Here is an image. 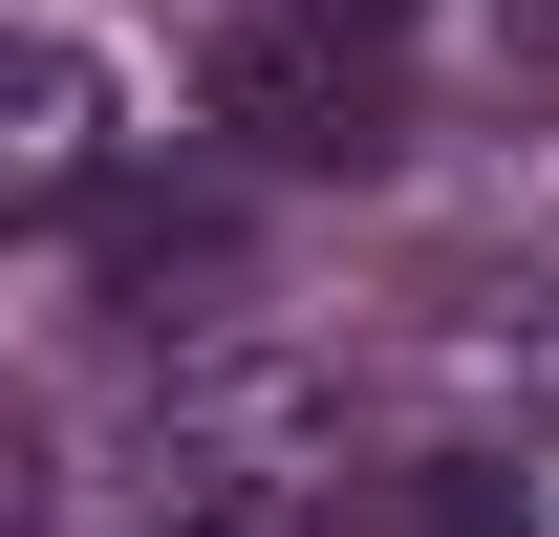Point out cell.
I'll list each match as a JSON object with an SVG mask.
<instances>
[{
  "mask_svg": "<svg viewBox=\"0 0 559 537\" xmlns=\"http://www.w3.org/2000/svg\"><path fill=\"white\" fill-rule=\"evenodd\" d=\"M194 108L259 172H388L409 130V44H388V0H237L194 44Z\"/></svg>",
  "mask_w": 559,
  "mask_h": 537,
  "instance_id": "6da1fadb",
  "label": "cell"
},
{
  "mask_svg": "<svg viewBox=\"0 0 559 537\" xmlns=\"http://www.w3.org/2000/svg\"><path fill=\"white\" fill-rule=\"evenodd\" d=\"M323 430H301V387H173L151 408V494L130 537H323Z\"/></svg>",
  "mask_w": 559,
  "mask_h": 537,
  "instance_id": "7a4b0ae2",
  "label": "cell"
},
{
  "mask_svg": "<svg viewBox=\"0 0 559 537\" xmlns=\"http://www.w3.org/2000/svg\"><path fill=\"white\" fill-rule=\"evenodd\" d=\"M86 172H108V65L44 22V44H22V130H0V194H22V215H86Z\"/></svg>",
  "mask_w": 559,
  "mask_h": 537,
  "instance_id": "3957f363",
  "label": "cell"
},
{
  "mask_svg": "<svg viewBox=\"0 0 559 537\" xmlns=\"http://www.w3.org/2000/svg\"><path fill=\"white\" fill-rule=\"evenodd\" d=\"M215 301H237V237H215V215H173V194L108 215V323H130V344H194Z\"/></svg>",
  "mask_w": 559,
  "mask_h": 537,
  "instance_id": "277c9868",
  "label": "cell"
},
{
  "mask_svg": "<svg viewBox=\"0 0 559 537\" xmlns=\"http://www.w3.org/2000/svg\"><path fill=\"white\" fill-rule=\"evenodd\" d=\"M323 537H538V494L495 452H409V473H366V494H323Z\"/></svg>",
  "mask_w": 559,
  "mask_h": 537,
  "instance_id": "5b68a950",
  "label": "cell"
}]
</instances>
